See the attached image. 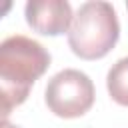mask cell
<instances>
[{
  "label": "cell",
  "mask_w": 128,
  "mask_h": 128,
  "mask_svg": "<svg viewBox=\"0 0 128 128\" xmlns=\"http://www.w3.org/2000/svg\"><path fill=\"white\" fill-rule=\"evenodd\" d=\"M50 52L36 40L14 34L0 44V102L2 120H8L12 108L20 106L32 84L48 70Z\"/></svg>",
  "instance_id": "obj_1"
},
{
  "label": "cell",
  "mask_w": 128,
  "mask_h": 128,
  "mask_svg": "<svg viewBox=\"0 0 128 128\" xmlns=\"http://www.w3.org/2000/svg\"><path fill=\"white\" fill-rule=\"evenodd\" d=\"M120 36V22L110 2H84L68 30V46L82 60H98L106 56Z\"/></svg>",
  "instance_id": "obj_2"
},
{
  "label": "cell",
  "mask_w": 128,
  "mask_h": 128,
  "mask_svg": "<svg viewBox=\"0 0 128 128\" xmlns=\"http://www.w3.org/2000/svg\"><path fill=\"white\" fill-rule=\"evenodd\" d=\"M94 84L88 74L76 68H64L54 74L44 90L46 106L60 118L84 116L94 104Z\"/></svg>",
  "instance_id": "obj_3"
},
{
  "label": "cell",
  "mask_w": 128,
  "mask_h": 128,
  "mask_svg": "<svg viewBox=\"0 0 128 128\" xmlns=\"http://www.w3.org/2000/svg\"><path fill=\"white\" fill-rule=\"evenodd\" d=\"M24 16L32 30L46 36H60L68 32L74 20L72 6L66 0H28Z\"/></svg>",
  "instance_id": "obj_4"
},
{
  "label": "cell",
  "mask_w": 128,
  "mask_h": 128,
  "mask_svg": "<svg viewBox=\"0 0 128 128\" xmlns=\"http://www.w3.org/2000/svg\"><path fill=\"white\" fill-rule=\"evenodd\" d=\"M106 88L116 104L128 106V56L116 60L110 66L106 74Z\"/></svg>",
  "instance_id": "obj_5"
},
{
  "label": "cell",
  "mask_w": 128,
  "mask_h": 128,
  "mask_svg": "<svg viewBox=\"0 0 128 128\" xmlns=\"http://www.w3.org/2000/svg\"><path fill=\"white\" fill-rule=\"evenodd\" d=\"M2 128H20V126H14V124H10L8 120H2Z\"/></svg>",
  "instance_id": "obj_6"
},
{
  "label": "cell",
  "mask_w": 128,
  "mask_h": 128,
  "mask_svg": "<svg viewBox=\"0 0 128 128\" xmlns=\"http://www.w3.org/2000/svg\"><path fill=\"white\" fill-rule=\"evenodd\" d=\"M126 8H128V2H126Z\"/></svg>",
  "instance_id": "obj_7"
}]
</instances>
